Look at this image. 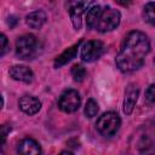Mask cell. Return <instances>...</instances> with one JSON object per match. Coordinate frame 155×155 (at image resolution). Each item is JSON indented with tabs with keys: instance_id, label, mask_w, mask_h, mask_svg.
I'll use <instances>...</instances> for the list:
<instances>
[{
	"instance_id": "44dd1931",
	"label": "cell",
	"mask_w": 155,
	"mask_h": 155,
	"mask_svg": "<svg viewBox=\"0 0 155 155\" xmlns=\"http://www.w3.org/2000/svg\"><path fill=\"white\" fill-rule=\"evenodd\" d=\"M10 21H8V24H10V28H13L15 25H16V23H17V19H16V17H13V16H10V18H8Z\"/></svg>"
},
{
	"instance_id": "4fadbf2b",
	"label": "cell",
	"mask_w": 155,
	"mask_h": 155,
	"mask_svg": "<svg viewBox=\"0 0 155 155\" xmlns=\"http://www.w3.org/2000/svg\"><path fill=\"white\" fill-rule=\"evenodd\" d=\"M81 44V40L78 41L75 45L70 46L69 48H67L63 53H61L56 59H54V68H61L62 65L67 64L68 62H70L73 58H75L76 53H78V50H79V46Z\"/></svg>"
},
{
	"instance_id": "7c38bea8",
	"label": "cell",
	"mask_w": 155,
	"mask_h": 155,
	"mask_svg": "<svg viewBox=\"0 0 155 155\" xmlns=\"http://www.w3.org/2000/svg\"><path fill=\"white\" fill-rule=\"evenodd\" d=\"M46 19H47V16L42 10L33 11L25 17V22H27L28 27L31 29H40L45 24Z\"/></svg>"
},
{
	"instance_id": "9c48e42d",
	"label": "cell",
	"mask_w": 155,
	"mask_h": 155,
	"mask_svg": "<svg viewBox=\"0 0 155 155\" xmlns=\"http://www.w3.org/2000/svg\"><path fill=\"white\" fill-rule=\"evenodd\" d=\"M19 109L27 115H35L41 109V102L30 94H24L18 102Z\"/></svg>"
},
{
	"instance_id": "5bb4252c",
	"label": "cell",
	"mask_w": 155,
	"mask_h": 155,
	"mask_svg": "<svg viewBox=\"0 0 155 155\" xmlns=\"http://www.w3.org/2000/svg\"><path fill=\"white\" fill-rule=\"evenodd\" d=\"M102 7L98 5H93L86 13V25L88 29H94V25L102 13Z\"/></svg>"
},
{
	"instance_id": "8992f818",
	"label": "cell",
	"mask_w": 155,
	"mask_h": 155,
	"mask_svg": "<svg viewBox=\"0 0 155 155\" xmlns=\"http://www.w3.org/2000/svg\"><path fill=\"white\" fill-rule=\"evenodd\" d=\"M81 97L78 91L75 90H67L64 91L58 101V107L64 113H74L80 108Z\"/></svg>"
},
{
	"instance_id": "d6986e66",
	"label": "cell",
	"mask_w": 155,
	"mask_h": 155,
	"mask_svg": "<svg viewBox=\"0 0 155 155\" xmlns=\"http://www.w3.org/2000/svg\"><path fill=\"white\" fill-rule=\"evenodd\" d=\"M0 42H1V46H0V56H4L8 48V41H7V38L5 34H1V38H0Z\"/></svg>"
},
{
	"instance_id": "6da1fadb",
	"label": "cell",
	"mask_w": 155,
	"mask_h": 155,
	"mask_svg": "<svg viewBox=\"0 0 155 155\" xmlns=\"http://www.w3.org/2000/svg\"><path fill=\"white\" fill-rule=\"evenodd\" d=\"M149 51L150 42L148 36L139 30L130 31L115 57V63L117 68L124 73L134 71L144 64Z\"/></svg>"
},
{
	"instance_id": "8fae6325",
	"label": "cell",
	"mask_w": 155,
	"mask_h": 155,
	"mask_svg": "<svg viewBox=\"0 0 155 155\" xmlns=\"http://www.w3.org/2000/svg\"><path fill=\"white\" fill-rule=\"evenodd\" d=\"M17 151L24 155H38L41 153L40 144L33 138H24L17 145Z\"/></svg>"
},
{
	"instance_id": "2e32d148",
	"label": "cell",
	"mask_w": 155,
	"mask_h": 155,
	"mask_svg": "<svg viewBox=\"0 0 155 155\" xmlns=\"http://www.w3.org/2000/svg\"><path fill=\"white\" fill-rule=\"evenodd\" d=\"M70 73H71V76L74 78V80L78 81V82L82 81L86 78V69L81 64H74L71 67Z\"/></svg>"
},
{
	"instance_id": "ffe728a7",
	"label": "cell",
	"mask_w": 155,
	"mask_h": 155,
	"mask_svg": "<svg viewBox=\"0 0 155 155\" xmlns=\"http://www.w3.org/2000/svg\"><path fill=\"white\" fill-rule=\"evenodd\" d=\"M10 131H11V126H8V125H2L1 126V144L5 143L6 137H7Z\"/></svg>"
},
{
	"instance_id": "ac0fdd59",
	"label": "cell",
	"mask_w": 155,
	"mask_h": 155,
	"mask_svg": "<svg viewBox=\"0 0 155 155\" xmlns=\"http://www.w3.org/2000/svg\"><path fill=\"white\" fill-rule=\"evenodd\" d=\"M145 98L149 103L155 104V84L150 85L145 91Z\"/></svg>"
},
{
	"instance_id": "5b68a950",
	"label": "cell",
	"mask_w": 155,
	"mask_h": 155,
	"mask_svg": "<svg viewBox=\"0 0 155 155\" xmlns=\"http://www.w3.org/2000/svg\"><path fill=\"white\" fill-rule=\"evenodd\" d=\"M94 0H69L68 1V12L75 29H80L82 24V15L93 6Z\"/></svg>"
},
{
	"instance_id": "277c9868",
	"label": "cell",
	"mask_w": 155,
	"mask_h": 155,
	"mask_svg": "<svg viewBox=\"0 0 155 155\" xmlns=\"http://www.w3.org/2000/svg\"><path fill=\"white\" fill-rule=\"evenodd\" d=\"M121 19V15L117 10L113 7H105L102 10V13L94 25V29L101 33H107L115 29Z\"/></svg>"
},
{
	"instance_id": "3957f363",
	"label": "cell",
	"mask_w": 155,
	"mask_h": 155,
	"mask_svg": "<svg viewBox=\"0 0 155 155\" xmlns=\"http://www.w3.org/2000/svg\"><path fill=\"white\" fill-rule=\"evenodd\" d=\"M120 125H121L120 116L114 111L104 113L102 116H99V119L96 122L97 131L104 137L114 136L119 131Z\"/></svg>"
},
{
	"instance_id": "7a4b0ae2",
	"label": "cell",
	"mask_w": 155,
	"mask_h": 155,
	"mask_svg": "<svg viewBox=\"0 0 155 155\" xmlns=\"http://www.w3.org/2000/svg\"><path fill=\"white\" fill-rule=\"evenodd\" d=\"M40 42L31 35H22L16 41V54L19 59H33L40 53Z\"/></svg>"
},
{
	"instance_id": "30bf717a",
	"label": "cell",
	"mask_w": 155,
	"mask_h": 155,
	"mask_svg": "<svg viewBox=\"0 0 155 155\" xmlns=\"http://www.w3.org/2000/svg\"><path fill=\"white\" fill-rule=\"evenodd\" d=\"M8 73L13 80L22 81L24 84H30L34 78L33 71L25 65H13L12 68H10Z\"/></svg>"
},
{
	"instance_id": "9a60e30c",
	"label": "cell",
	"mask_w": 155,
	"mask_h": 155,
	"mask_svg": "<svg viewBox=\"0 0 155 155\" xmlns=\"http://www.w3.org/2000/svg\"><path fill=\"white\" fill-rule=\"evenodd\" d=\"M143 18L149 24H155V1L148 2L143 8Z\"/></svg>"
},
{
	"instance_id": "ba28073f",
	"label": "cell",
	"mask_w": 155,
	"mask_h": 155,
	"mask_svg": "<svg viewBox=\"0 0 155 155\" xmlns=\"http://www.w3.org/2000/svg\"><path fill=\"white\" fill-rule=\"evenodd\" d=\"M138 94H139L138 86L134 84H128L125 91V99H124V113L126 115H130L133 111L138 99Z\"/></svg>"
},
{
	"instance_id": "7402d4cb",
	"label": "cell",
	"mask_w": 155,
	"mask_h": 155,
	"mask_svg": "<svg viewBox=\"0 0 155 155\" xmlns=\"http://www.w3.org/2000/svg\"><path fill=\"white\" fill-rule=\"evenodd\" d=\"M116 2L121 6H128L132 2V0H116Z\"/></svg>"
},
{
	"instance_id": "e0dca14e",
	"label": "cell",
	"mask_w": 155,
	"mask_h": 155,
	"mask_svg": "<svg viewBox=\"0 0 155 155\" xmlns=\"http://www.w3.org/2000/svg\"><path fill=\"white\" fill-rule=\"evenodd\" d=\"M98 113V104L93 98H90L85 107V115L87 117H93Z\"/></svg>"
},
{
	"instance_id": "52a82bcc",
	"label": "cell",
	"mask_w": 155,
	"mask_h": 155,
	"mask_svg": "<svg viewBox=\"0 0 155 155\" xmlns=\"http://www.w3.org/2000/svg\"><path fill=\"white\" fill-rule=\"evenodd\" d=\"M104 51H105V47L102 41H99V40L87 41L81 47V59L87 63L94 62L102 57Z\"/></svg>"
}]
</instances>
